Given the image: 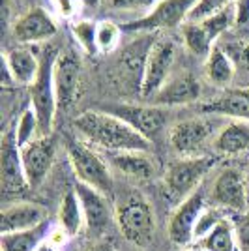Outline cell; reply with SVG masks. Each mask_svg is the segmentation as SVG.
Masks as SVG:
<instances>
[{"label": "cell", "instance_id": "cell-21", "mask_svg": "<svg viewBox=\"0 0 249 251\" xmlns=\"http://www.w3.org/2000/svg\"><path fill=\"white\" fill-rule=\"evenodd\" d=\"M47 221V210L36 202H15L6 206L0 216V232H23L34 227H40Z\"/></svg>", "mask_w": 249, "mask_h": 251}, {"label": "cell", "instance_id": "cell-3", "mask_svg": "<svg viewBox=\"0 0 249 251\" xmlns=\"http://www.w3.org/2000/svg\"><path fill=\"white\" fill-rule=\"evenodd\" d=\"M216 165L214 156H191L178 157L169 163L163 175V189L165 197L174 204L186 201L191 193H195L206 175Z\"/></svg>", "mask_w": 249, "mask_h": 251}, {"label": "cell", "instance_id": "cell-36", "mask_svg": "<svg viewBox=\"0 0 249 251\" xmlns=\"http://www.w3.org/2000/svg\"><path fill=\"white\" fill-rule=\"evenodd\" d=\"M236 10V25L238 26H248L249 25V0H236L234 2Z\"/></svg>", "mask_w": 249, "mask_h": 251}, {"label": "cell", "instance_id": "cell-20", "mask_svg": "<svg viewBox=\"0 0 249 251\" xmlns=\"http://www.w3.org/2000/svg\"><path fill=\"white\" fill-rule=\"evenodd\" d=\"M156 42V38L143 36L129 45H125L120 58H118V70L120 75L127 79V83L135 86L137 92L141 94V86H143V77H145L146 60H148V52L152 49V45Z\"/></svg>", "mask_w": 249, "mask_h": 251}, {"label": "cell", "instance_id": "cell-1", "mask_svg": "<svg viewBox=\"0 0 249 251\" xmlns=\"http://www.w3.org/2000/svg\"><path fill=\"white\" fill-rule=\"evenodd\" d=\"M73 127L86 143L107 152H150V141L118 116L101 109H88L73 120Z\"/></svg>", "mask_w": 249, "mask_h": 251}, {"label": "cell", "instance_id": "cell-31", "mask_svg": "<svg viewBox=\"0 0 249 251\" xmlns=\"http://www.w3.org/2000/svg\"><path fill=\"white\" fill-rule=\"evenodd\" d=\"M122 26L114 25L113 21H101L98 23V49L103 52L113 51L114 47L120 42V34H122Z\"/></svg>", "mask_w": 249, "mask_h": 251}, {"label": "cell", "instance_id": "cell-24", "mask_svg": "<svg viewBox=\"0 0 249 251\" xmlns=\"http://www.w3.org/2000/svg\"><path fill=\"white\" fill-rule=\"evenodd\" d=\"M4 64L8 66L15 84L30 86L40 72V58L25 47H17L4 52Z\"/></svg>", "mask_w": 249, "mask_h": 251}, {"label": "cell", "instance_id": "cell-34", "mask_svg": "<svg viewBox=\"0 0 249 251\" xmlns=\"http://www.w3.org/2000/svg\"><path fill=\"white\" fill-rule=\"evenodd\" d=\"M157 2H161V0H111V8L120 11L154 10Z\"/></svg>", "mask_w": 249, "mask_h": 251}, {"label": "cell", "instance_id": "cell-9", "mask_svg": "<svg viewBox=\"0 0 249 251\" xmlns=\"http://www.w3.org/2000/svg\"><path fill=\"white\" fill-rule=\"evenodd\" d=\"M204 210H206V202H204L202 186L174 208L167 225V234H169V240L176 248L186 250L195 242V229H197L199 218Z\"/></svg>", "mask_w": 249, "mask_h": 251}, {"label": "cell", "instance_id": "cell-28", "mask_svg": "<svg viewBox=\"0 0 249 251\" xmlns=\"http://www.w3.org/2000/svg\"><path fill=\"white\" fill-rule=\"evenodd\" d=\"M236 74V64L232 62V58L227 54V51L221 45H214V49L210 51L206 58V75L208 79L218 86H227Z\"/></svg>", "mask_w": 249, "mask_h": 251}, {"label": "cell", "instance_id": "cell-25", "mask_svg": "<svg viewBox=\"0 0 249 251\" xmlns=\"http://www.w3.org/2000/svg\"><path fill=\"white\" fill-rule=\"evenodd\" d=\"M49 232L51 225L49 221H45L40 227H34L30 230L2 234V251H36L49 238Z\"/></svg>", "mask_w": 249, "mask_h": 251}, {"label": "cell", "instance_id": "cell-2", "mask_svg": "<svg viewBox=\"0 0 249 251\" xmlns=\"http://www.w3.org/2000/svg\"><path fill=\"white\" fill-rule=\"evenodd\" d=\"M114 221L127 242L148 246L156 232V216L152 204L137 189H125L114 197Z\"/></svg>", "mask_w": 249, "mask_h": 251}, {"label": "cell", "instance_id": "cell-39", "mask_svg": "<svg viewBox=\"0 0 249 251\" xmlns=\"http://www.w3.org/2000/svg\"><path fill=\"white\" fill-rule=\"evenodd\" d=\"M60 250V248H56V246H54V244H51V242L49 240H45L42 244V246H40V248H38V250L36 251H58Z\"/></svg>", "mask_w": 249, "mask_h": 251}, {"label": "cell", "instance_id": "cell-14", "mask_svg": "<svg viewBox=\"0 0 249 251\" xmlns=\"http://www.w3.org/2000/svg\"><path fill=\"white\" fill-rule=\"evenodd\" d=\"M73 189L81 202L84 225L88 232L103 234L114 220V202H111V197H107L101 191L90 188L83 182H75Z\"/></svg>", "mask_w": 249, "mask_h": 251}, {"label": "cell", "instance_id": "cell-10", "mask_svg": "<svg viewBox=\"0 0 249 251\" xmlns=\"http://www.w3.org/2000/svg\"><path fill=\"white\" fill-rule=\"evenodd\" d=\"M197 0H161L137 21L120 25L124 32H154L163 28H174L187 21L189 11Z\"/></svg>", "mask_w": 249, "mask_h": 251}, {"label": "cell", "instance_id": "cell-18", "mask_svg": "<svg viewBox=\"0 0 249 251\" xmlns=\"http://www.w3.org/2000/svg\"><path fill=\"white\" fill-rule=\"evenodd\" d=\"M200 98V84L197 77L191 74H178L169 77L167 83L157 90V94L150 100V105L156 107H178V105H189Z\"/></svg>", "mask_w": 249, "mask_h": 251}, {"label": "cell", "instance_id": "cell-12", "mask_svg": "<svg viewBox=\"0 0 249 251\" xmlns=\"http://www.w3.org/2000/svg\"><path fill=\"white\" fill-rule=\"evenodd\" d=\"M174 56H176L174 43L167 38H156V42L148 52L143 86H141V98L145 101H150L157 94V90L167 83L171 68L174 64Z\"/></svg>", "mask_w": 249, "mask_h": 251}, {"label": "cell", "instance_id": "cell-29", "mask_svg": "<svg viewBox=\"0 0 249 251\" xmlns=\"http://www.w3.org/2000/svg\"><path fill=\"white\" fill-rule=\"evenodd\" d=\"M72 30L77 43L86 54H96L100 51L98 49V23L90 19H81V21L73 23Z\"/></svg>", "mask_w": 249, "mask_h": 251}, {"label": "cell", "instance_id": "cell-16", "mask_svg": "<svg viewBox=\"0 0 249 251\" xmlns=\"http://www.w3.org/2000/svg\"><path fill=\"white\" fill-rule=\"evenodd\" d=\"M54 154H56V143L52 137H38L21 148L23 167L30 188H38L47 178L54 163Z\"/></svg>", "mask_w": 249, "mask_h": 251}, {"label": "cell", "instance_id": "cell-7", "mask_svg": "<svg viewBox=\"0 0 249 251\" xmlns=\"http://www.w3.org/2000/svg\"><path fill=\"white\" fill-rule=\"evenodd\" d=\"M236 25V10L234 4L225 10L210 15L202 21H186L182 25L184 43L189 51L199 58H208L214 45H218V40L225 32Z\"/></svg>", "mask_w": 249, "mask_h": 251}, {"label": "cell", "instance_id": "cell-23", "mask_svg": "<svg viewBox=\"0 0 249 251\" xmlns=\"http://www.w3.org/2000/svg\"><path fill=\"white\" fill-rule=\"evenodd\" d=\"M214 152L219 156H242L249 152V122L246 120H228L227 124L219 129L214 143Z\"/></svg>", "mask_w": 249, "mask_h": 251}, {"label": "cell", "instance_id": "cell-17", "mask_svg": "<svg viewBox=\"0 0 249 251\" xmlns=\"http://www.w3.org/2000/svg\"><path fill=\"white\" fill-rule=\"evenodd\" d=\"M58 32L56 23L52 21V17L42 8H30L26 10L23 15L17 17V21L13 23V40L19 43H38L45 42L52 38Z\"/></svg>", "mask_w": 249, "mask_h": 251}, {"label": "cell", "instance_id": "cell-32", "mask_svg": "<svg viewBox=\"0 0 249 251\" xmlns=\"http://www.w3.org/2000/svg\"><path fill=\"white\" fill-rule=\"evenodd\" d=\"M234 2L236 0H197L193 10L189 11V15H187V21H202L210 15L232 6Z\"/></svg>", "mask_w": 249, "mask_h": 251}, {"label": "cell", "instance_id": "cell-27", "mask_svg": "<svg viewBox=\"0 0 249 251\" xmlns=\"http://www.w3.org/2000/svg\"><path fill=\"white\" fill-rule=\"evenodd\" d=\"M58 225L68 236H77L84 225V216L75 189H68L60 201L58 208Z\"/></svg>", "mask_w": 249, "mask_h": 251}, {"label": "cell", "instance_id": "cell-4", "mask_svg": "<svg viewBox=\"0 0 249 251\" xmlns=\"http://www.w3.org/2000/svg\"><path fill=\"white\" fill-rule=\"evenodd\" d=\"M221 116L200 115L180 120L169 129V145L180 157L202 156L206 145L214 143L219 129L223 127Z\"/></svg>", "mask_w": 249, "mask_h": 251}, {"label": "cell", "instance_id": "cell-19", "mask_svg": "<svg viewBox=\"0 0 249 251\" xmlns=\"http://www.w3.org/2000/svg\"><path fill=\"white\" fill-rule=\"evenodd\" d=\"M200 113L249 122V86L221 90L216 98L200 105Z\"/></svg>", "mask_w": 249, "mask_h": 251}, {"label": "cell", "instance_id": "cell-30", "mask_svg": "<svg viewBox=\"0 0 249 251\" xmlns=\"http://www.w3.org/2000/svg\"><path fill=\"white\" fill-rule=\"evenodd\" d=\"M15 135H17V143L21 148L32 143L34 139L42 137L40 135V124H38V118H36V113L32 107L21 113L17 124H15Z\"/></svg>", "mask_w": 249, "mask_h": 251}, {"label": "cell", "instance_id": "cell-5", "mask_svg": "<svg viewBox=\"0 0 249 251\" xmlns=\"http://www.w3.org/2000/svg\"><path fill=\"white\" fill-rule=\"evenodd\" d=\"M60 52L54 47H47L43 54L40 56V72L36 81L30 84V100L32 109L36 113L38 124H40V135L51 137L52 126H54V116L58 111L56 105V94H54V79H52V72H54V62L56 56Z\"/></svg>", "mask_w": 249, "mask_h": 251}, {"label": "cell", "instance_id": "cell-22", "mask_svg": "<svg viewBox=\"0 0 249 251\" xmlns=\"http://www.w3.org/2000/svg\"><path fill=\"white\" fill-rule=\"evenodd\" d=\"M107 163L133 180H150L156 175L154 157L148 152H107Z\"/></svg>", "mask_w": 249, "mask_h": 251}, {"label": "cell", "instance_id": "cell-15", "mask_svg": "<svg viewBox=\"0 0 249 251\" xmlns=\"http://www.w3.org/2000/svg\"><path fill=\"white\" fill-rule=\"evenodd\" d=\"M52 79H54L56 105L58 109L66 111L77 101L81 86V60L75 51H64L56 56Z\"/></svg>", "mask_w": 249, "mask_h": 251}, {"label": "cell", "instance_id": "cell-6", "mask_svg": "<svg viewBox=\"0 0 249 251\" xmlns=\"http://www.w3.org/2000/svg\"><path fill=\"white\" fill-rule=\"evenodd\" d=\"M66 154L77 176V182H83L90 188L101 191L107 197H113L114 180L111 175V165L101 159L92 148L79 141H68Z\"/></svg>", "mask_w": 249, "mask_h": 251}, {"label": "cell", "instance_id": "cell-40", "mask_svg": "<svg viewBox=\"0 0 249 251\" xmlns=\"http://www.w3.org/2000/svg\"><path fill=\"white\" fill-rule=\"evenodd\" d=\"M81 4H83L84 8H90V10H94V8H98L100 6V2L101 0H79Z\"/></svg>", "mask_w": 249, "mask_h": 251}, {"label": "cell", "instance_id": "cell-8", "mask_svg": "<svg viewBox=\"0 0 249 251\" xmlns=\"http://www.w3.org/2000/svg\"><path fill=\"white\" fill-rule=\"evenodd\" d=\"M101 111L109 115L118 116L135 129L139 135H143L146 141H156L165 129L167 113L163 107L156 105H135V103H111L103 105Z\"/></svg>", "mask_w": 249, "mask_h": 251}, {"label": "cell", "instance_id": "cell-11", "mask_svg": "<svg viewBox=\"0 0 249 251\" xmlns=\"http://www.w3.org/2000/svg\"><path fill=\"white\" fill-rule=\"evenodd\" d=\"M0 186L4 195H19L30 188L25 175L21 159V147L17 143L15 126L8 127L0 145Z\"/></svg>", "mask_w": 249, "mask_h": 251}, {"label": "cell", "instance_id": "cell-38", "mask_svg": "<svg viewBox=\"0 0 249 251\" xmlns=\"http://www.w3.org/2000/svg\"><path fill=\"white\" fill-rule=\"evenodd\" d=\"M88 251H116L114 250V246L111 244V242H98V244H94L92 248Z\"/></svg>", "mask_w": 249, "mask_h": 251}, {"label": "cell", "instance_id": "cell-35", "mask_svg": "<svg viewBox=\"0 0 249 251\" xmlns=\"http://www.w3.org/2000/svg\"><path fill=\"white\" fill-rule=\"evenodd\" d=\"M225 51H227V54L232 58V62L236 64H246V66H249V45L244 42H228L225 43V45H221Z\"/></svg>", "mask_w": 249, "mask_h": 251}, {"label": "cell", "instance_id": "cell-26", "mask_svg": "<svg viewBox=\"0 0 249 251\" xmlns=\"http://www.w3.org/2000/svg\"><path fill=\"white\" fill-rule=\"evenodd\" d=\"M195 246L204 251H242L228 216L223 221H219L204 238L195 242Z\"/></svg>", "mask_w": 249, "mask_h": 251}, {"label": "cell", "instance_id": "cell-41", "mask_svg": "<svg viewBox=\"0 0 249 251\" xmlns=\"http://www.w3.org/2000/svg\"><path fill=\"white\" fill-rule=\"evenodd\" d=\"M176 251H204V250H200V248L195 246V248H186V250H176Z\"/></svg>", "mask_w": 249, "mask_h": 251}, {"label": "cell", "instance_id": "cell-37", "mask_svg": "<svg viewBox=\"0 0 249 251\" xmlns=\"http://www.w3.org/2000/svg\"><path fill=\"white\" fill-rule=\"evenodd\" d=\"M52 4L56 6V10L62 17L70 19L75 15V0H52Z\"/></svg>", "mask_w": 249, "mask_h": 251}, {"label": "cell", "instance_id": "cell-33", "mask_svg": "<svg viewBox=\"0 0 249 251\" xmlns=\"http://www.w3.org/2000/svg\"><path fill=\"white\" fill-rule=\"evenodd\" d=\"M228 218L232 221L240 250L249 251V210L248 212H232V214H228Z\"/></svg>", "mask_w": 249, "mask_h": 251}, {"label": "cell", "instance_id": "cell-13", "mask_svg": "<svg viewBox=\"0 0 249 251\" xmlns=\"http://www.w3.org/2000/svg\"><path fill=\"white\" fill-rule=\"evenodd\" d=\"M210 199L214 202V206L227 210L228 214L248 212V186H246L244 175L238 169H223L212 182Z\"/></svg>", "mask_w": 249, "mask_h": 251}]
</instances>
